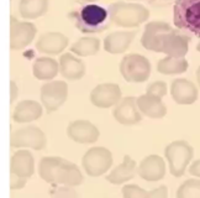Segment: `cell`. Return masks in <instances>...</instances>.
Masks as SVG:
<instances>
[{
    "label": "cell",
    "mask_w": 200,
    "mask_h": 198,
    "mask_svg": "<svg viewBox=\"0 0 200 198\" xmlns=\"http://www.w3.org/2000/svg\"><path fill=\"white\" fill-rule=\"evenodd\" d=\"M189 41L187 35L174 30L164 21L148 22L141 37V43L146 50L162 52L176 58H181L188 53Z\"/></svg>",
    "instance_id": "obj_1"
},
{
    "label": "cell",
    "mask_w": 200,
    "mask_h": 198,
    "mask_svg": "<svg viewBox=\"0 0 200 198\" xmlns=\"http://www.w3.org/2000/svg\"><path fill=\"white\" fill-rule=\"evenodd\" d=\"M39 172L43 181L54 185L77 187L84 181V176L76 164L57 156L43 157Z\"/></svg>",
    "instance_id": "obj_2"
},
{
    "label": "cell",
    "mask_w": 200,
    "mask_h": 198,
    "mask_svg": "<svg viewBox=\"0 0 200 198\" xmlns=\"http://www.w3.org/2000/svg\"><path fill=\"white\" fill-rule=\"evenodd\" d=\"M109 17L120 28H137L150 17V11L137 3L117 1L109 6Z\"/></svg>",
    "instance_id": "obj_3"
},
{
    "label": "cell",
    "mask_w": 200,
    "mask_h": 198,
    "mask_svg": "<svg viewBox=\"0 0 200 198\" xmlns=\"http://www.w3.org/2000/svg\"><path fill=\"white\" fill-rule=\"evenodd\" d=\"M173 21L177 29L200 37V0H176Z\"/></svg>",
    "instance_id": "obj_4"
},
{
    "label": "cell",
    "mask_w": 200,
    "mask_h": 198,
    "mask_svg": "<svg viewBox=\"0 0 200 198\" xmlns=\"http://www.w3.org/2000/svg\"><path fill=\"white\" fill-rule=\"evenodd\" d=\"M76 15L77 28L84 33L101 32L109 25V11L96 4H87Z\"/></svg>",
    "instance_id": "obj_5"
},
{
    "label": "cell",
    "mask_w": 200,
    "mask_h": 198,
    "mask_svg": "<svg viewBox=\"0 0 200 198\" xmlns=\"http://www.w3.org/2000/svg\"><path fill=\"white\" fill-rule=\"evenodd\" d=\"M164 156L168 161L170 175L181 177L194 157V149L185 140H176L166 146Z\"/></svg>",
    "instance_id": "obj_6"
},
{
    "label": "cell",
    "mask_w": 200,
    "mask_h": 198,
    "mask_svg": "<svg viewBox=\"0 0 200 198\" xmlns=\"http://www.w3.org/2000/svg\"><path fill=\"white\" fill-rule=\"evenodd\" d=\"M113 161V154L109 149L104 146H93L83 155L81 166L88 176L99 177L111 168Z\"/></svg>",
    "instance_id": "obj_7"
},
{
    "label": "cell",
    "mask_w": 200,
    "mask_h": 198,
    "mask_svg": "<svg viewBox=\"0 0 200 198\" xmlns=\"http://www.w3.org/2000/svg\"><path fill=\"white\" fill-rule=\"evenodd\" d=\"M120 72L126 82L142 83L146 82L151 76V63L142 55L130 53L121 60Z\"/></svg>",
    "instance_id": "obj_8"
},
{
    "label": "cell",
    "mask_w": 200,
    "mask_h": 198,
    "mask_svg": "<svg viewBox=\"0 0 200 198\" xmlns=\"http://www.w3.org/2000/svg\"><path fill=\"white\" fill-rule=\"evenodd\" d=\"M68 98V86L63 80H52L44 84L41 91V99L48 113L56 112L66 103Z\"/></svg>",
    "instance_id": "obj_9"
},
{
    "label": "cell",
    "mask_w": 200,
    "mask_h": 198,
    "mask_svg": "<svg viewBox=\"0 0 200 198\" xmlns=\"http://www.w3.org/2000/svg\"><path fill=\"white\" fill-rule=\"evenodd\" d=\"M47 139L44 132L36 127L22 128L13 132L11 146L14 147H31L35 150L44 149Z\"/></svg>",
    "instance_id": "obj_10"
},
{
    "label": "cell",
    "mask_w": 200,
    "mask_h": 198,
    "mask_svg": "<svg viewBox=\"0 0 200 198\" xmlns=\"http://www.w3.org/2000/svg\"><path fill=\"white\" fill-rule=\"evenodd\" d=\"M122 98L121 89L119 84L115 83H101L96 86L90 93V102L100 109L113 108Z\"/></svg>",
    "instance_id": "obj_11"
},
{
    "label": "cell",
    "mask_w": 200,
    "mask_h": 198,
    "mask_svg": "<svg viewBox=\"0 0 200 198\" xmlns=\"http://www.w3.org/2000/svg\"><path fill=\"white\" fill-rule=\"evenodd\" d=\"M68 138L78 144H94L99 140L100 131L96 125L85 119H77L67 128Z\"/></svg>",
    "instance_id": "obj_12"
},
{
    "label": "cell",
    "mask_w": 200,
    "mask_h": 198,
    "mask_svg": "<svg viewBox=\"0 0 200 198\" xmlns=\"http://www.w3.org/2000/svg\"><path fill=\"white\" fill-rule=\"evenodd\" d=\"M114 119L122 125H136L141 123L142 114L137 108L135 97H125L121 98L113 109Z\"/></svg>",
    "instance_id": "obj_13"
},
{
    "label": "cell",
    "mask_w": 200,
    "mask_h": 198,
    "mask_svg": "<svg viewBox=\"0 0 200 198\" xmlns=\"http://www.w3.org/2000/svg\"><path fill=\"white\" fill-rule=\"evenodd\" d=\"M137 175L147 182H157L166 176V162L159 155H148L137 166Z\"/></svg>",
    "instance_id": "obj_14"
},
{
    "label": "cell",
    "mask_w": 200,
    "mask_h": 198,
    "mask_svg": "<svg viewBox=\"0 0 200 198\" xmlns=\"http://www.w3.org/2000/svg\"><path fill=\"white\" fill-rule=\"evenodd\" d=\"M198 88L189 79L178 78L170 84V95L179 105H190L198 100Z\"/></svg>",
    "instance_id": "obj_15"
},
{
    "label": "cell",
    "mask_w": 200,
    "mask_h": 198,
    "mask_svg": "<svg viewBox=\"0 0 200 198\" xmlns=\"http://www.w3.org/2000/svg\"><path fill=\"white\" fill-rule=\"evenodd\" d=\"M136 173H137V164L136 161L130 156L125 155L124 160L120 165H117L115 168H113L110 172L106 175V181L113 185H124L132 179Z\"/></svg>",
    "instance_id": "obj_16"
},
{
    "label": "cell",
    "mask_w": 200,
    "mask_h": 198,
    "mask_svg": "<svg viewBox=\"0 0 200 198\" xmlns=\"http://www.w3.org/2000/svg\"><path fill=\"white\" fill-rule=\"evenodd\" d=\"M136 103H137V108L141 114L151 119H162L167 114V106L163 103L162 98L146 93L136 98Z\"/></svg>",
    "instance_id": "obj_17"
},
{
    "label": "cell",
    "mask_w": 200,
    "mask_h": 198,
    "mask_svg": "<svg viewBox=\"0 0 200 198\" xmlns=\"http://www.w3.org/2000/svg\"><path fill=\"white\" fill-rule=\"evenodd\" d=\"M136 36V31H116L106 36L104 40V48L106 52L117 55L125 52Z\"/></svg>",
    "instance_id": "obj_18"
},
{
    "label": "cell",
    "mask_w": 200,
    "mask_h": 198,
    "mask_svg": "<svg viewBox=\"0 0 200 198\" xmlns=\"http://www.w3.org/2000/svg\"><path fill=\"white\" fill-rule=\"evenodd\" d=\"M35 171V161L27 150H19L11 159V173L27 179Z\"/></svg>",
    "instance_id": "obj_19"
},
{
    "label": "cell",
    "mask_w": 200,
    "mask_h": 198,
    "mask_svg": "<svg viewBox=\"0 0 200 198\" xmlns=\"http://www.w3.org/2000/svg\"><path fill=\"white\" fill-rule=\"evenodd\" d=\"M59 68L62 76L69 80H79L85 74V66L83 61L74 57L70 53L63 55L61 57Z\"/></svg>",
    "instance_id": "obj_20"
},
{
    "label": "cell",
    "mask_w": 200,
    "mask_h": 198,
    "mask_svg": "<svg viewBox=\"0 0 200 198\" xmlns=\"http://www.w3.org/2000/svg\"><path fill=\"white\" fill-rule=\"evenodd\" d=\"M42 115V106L35 100H22L16 105L13 118L16 123H27L39 119Z\"/></svg>",
    "instance_id": "obj_21"
},
{
    "label": "cell",
    "mask_w": 200,
    "mask_h": 198,
    "mask_svg": "<svg viewBox=\"0 0 200 198\" xmlns=\"http://www.w3.org/2000/svg\"><path fill=\"white\" fill-rule=\"evenodd\" d=\"M68 39L62 33L51 32L41 37L37 47L42 52L47 53H59L67 47Z\"/></svg>",
    "instance_id": "obj_22"
},
{
    "label": "cell",
    "mask_w": 200,
    "mask_h": 198,
    "mask_svg": "<svg viewBox=\"0 0 200 198\" xmlns=\"http://www.w3.org/2000/svg\"><path fill=\"white\" fill-rule=\"evenodd\" d=\"M188 61L181 57V58H176V57H164L162 58L158 65H157V69L159 73L162 74H180V73H184V72L188 69Z\"/></svg>",
    "instance_id": "obj_23"
},
{
    "label": "cell",
    "mask_w": 200,
    "mask_h": 198,
    "mask_svg": "<svg viewBox=\"0 0 200 198\" xmlns=\"http://www.w3.org/2000/svg\"><path fill=\"white\" fill-rule=\"evenodd\" d=\"M33 73L39 79L42 80L53 79L58 73V65L52 58H39L35 62Z\"/></svg>",
    "instance_id": "obj_24"
},
{
    "label": "cell",
    "mask_w": 200,
    "mask_h": 198,
    "mask_svg": "<svg viewBox=\"0 0 200 198\" xmlns=\"http://www.w3.org/2000/svg\"><path fill=\"white\" fill-rule=\"evenodd\" d=\"M100 48V41L96 37H81L72 46V52L78 56L85 57V56H93L98 53Z\"/></svg>",
    "instance_id": "obj_25"
},
{
    "label": "cell",
    "mask_w": 200,
    "mask_h": 198,
    "mask_svg": "<svg viewBox=\"0 0 200 198\" xmlns=\"http://www.w3.org/2000/svg\"><path fill=\"white\" fill-rule=\"evenodd\" d=\"M35 35V28L30 24H17L13 31V47H22Z\"/></svg>",
    "instance_id": "obj_26"
},
{
    "label": "cell",
    "mask_w": 200,
    "mask_h": 198,
    "mask_svg": "<svg viewBox=\"0 0 200 198\" xmlns=\"http://www.w3.org/2000/svg\"><path fill=\"white\" fill-rule=\"evenodd\" d=\"M177 198H200V178H189L177 190Z\"/></svg>",
    "instance_id": "obj_27"
},
{
    "label": "cell",
    "mask_w": 200,
    "mask_h": 198,
    "mask_svg": "<svg viewBox=\"0 0 200 198\" xmlns=\"http://www.w3.org/2000/svg\"><path fill=\"white\" fill-rule=\"evenodd\" d=\"M47 9V0H24L21 4V13L26 17H35L42 15Z\"/></svg>",
    "instance_id": "obj_28"
},
{
    "label": "cell",
    "mask_w": 200,
    "mask_h": 198,
    "mask_svg": "<svg viewBox=\"0 0 200 198\" xmlns=\"http://www.w3.org/2000/svg\"><path fill=\"white\" fill-rule=\"evenodd\" d=\"M147 192L144 188L140 187L139 185H125L121 188V193L124 198H144L147 196Z\"/></svg>",
    "instance_id": "obj_29"
},
{
    "label": "cell",
    "mask_w": 200,
    "mask_h": 198,
    "mask_svg": "<svg viewBox=\"0 0 200 198\" xmlns=\"http://www.w3.org/2000/svg\"><path fill=\"white\" fill-rule=\"evenodd\" d=\"M52 198H78V193L74 187L70 186H58L51 190Z\"/></svg>",
    "instance_id": "obj_30"
},
{
    "label": "cell",
    "mask_w": 200,
    "mask_h": 198,
    "mask_svg": "<svg viewBox=\"0 0 200 198\" xmlns=\"http://www.w3.org/2000/svg\"><path fill=\"white\" fill-rule=\"evenodd\" d=\"M168 92V88H167V83L163 82V80H156V82L151 83L147 89H146V93L154 95V97H158V98H163Z\"/></svg>",
    "instance_id": "obj_31"
},
{
    "label": "cell",
    "mask_w": 200,
    "mask_h": 198,
    "mask_svg": "<svg viewBox=\"0 0 200 198\" xmlns=\"http://www.w3.org/2000/svg\"><path fill=\"white\" fill-rule=\"evenodd\" d=\"M144 198H168V187L162 185L152 191H148Z\"/></svg>",
    "instance_id": "obj_32"
},
{
    "label": "cell",
    "mask_w": 200,
    "mask_h": 198,
    "mask_svg": "<svg viewBox=\"0 0 200 198\" xmlns=\"http://www.w3.org/2000/svg\"><path fill=\"white\" fill-rule=\"evenodd\" d=\"M189 173L196 178H200V159L195 160L194 162L189 166Z\"/></svg>",
    "instance_id": "obj_33"
},
{
    "label": "cell",
    "mask_w": 200,
    "mask_h": 198,
    "mask_svg": "<svg viewBox=\"0 0 200 198\" xmlns=\"http://www.w3.org/2000/svg\"><path fill=\"white\" fill-rule=\"evenodd\" d=\"M196 80H198V84H199V87H200V66H199L198 69H196Z\"/></svg>",
    "instance_id": "obj_34"
},
{
    "label": "cell",
    "mask_w": 200,
    "mask_h": 198,
    "mask_svg": "<svg viewBox=\"0 0 200 198\" xmlns=\"http://www.w3.org/2000/svg\"><path fill=\"white\" fill-rule=\"evenodd\" d=\"M81 1H85V3H94V1H98V0H81Z\"/></svg>",
    "instance_id": "obj_35"
},
{
    "label": "cell",
    "mask_w": 200,
    "mask_h": 198,
    "mask_svg": "<svg viewBox=\"0 0 200 198\" xmlns=\"http://www.w3.org/2000/svg\"><path fill=\"white\" fill-rule=\"evenodd\" d=\"M196 50H198V51H199V52H200V42H199V43H198V46H196Z\"/></svg>",
    "instance_id": "obj_36"
},
{
    "label": "cell",
    "mask_w": 200,
    "mask_h": 198,
    "mask_svg": "<svg viewBox=\"0 0 200 198\" xmlns=\"http://www.w3.org/2000/svg\"><path fill=\"white\" fill-rule=\"evenodd\" d=\"M131 1H137V0H131Z\"/></svg>",
    "instance_id": "obj_37"
}]
</instances>
